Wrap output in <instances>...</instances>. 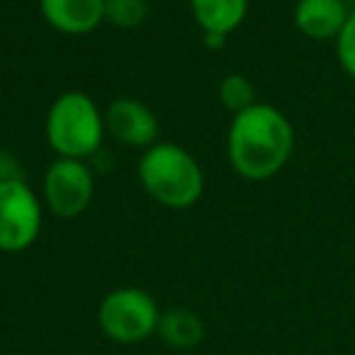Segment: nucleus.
Segmentation results:
<instances>
[{
	"instance_id": "f257e3e1",
	"label": "nucleus",
	"mask_w": 355,
	"mask_h": 355,
	"mask_svg": "<svg viewBox=\"0 0 355 355\" xmlns=\"http://www.w3.org/2000/svg\"><path fill=\"white\" fill-rule=\"evenodd\" d=\"M295 151V127L282 110L268 103H253L232 114L227 132V156L232 168L251 183L275 178L290 163Z\"/></svg>"
},
{
	"instance_id": "f03ea898",
	"label": "nucleus",
	"mask_w": 355,
	"mask_h": 355,
	"mask_svg": "<svg viewBox=\"0 0 355 355\" xmlns=\"http://www.w3.org/2000/svg\"><path fill=\"white\" fill-rule=\"evenodd\" d=\"M139 183L151 200L168 209H188L202 198L205 173L180 144L156 141L139 158Z\"/></svg>"
},
{
	"instance_id": "7ed1b4c3",
	"label": "nucleus",
	"mask_w": 355,
	"mask_h": 355,
	"mask_svg": "<svg viewBox=\"0 0 355 355\" xmlns=\"http://www.w3.org/2000/svg\"><path fill=\"white\" fill-rule=\"evenodd\" d=\"M44 134L56 156L88 161L103 148L107 134L105 112L88 93L66 90L49 105Z\"/></svg>"
},
{
	"instance_id": "20e7f679",
	"label": "nucleus",
	"mask_w": 355,
	"mask_h": 355,
	"mask_svg": "<svg viewBox=\"0 0 355 355\" xmlns=\"http://www.w3.org/2000/svg\"><path fill=\"white\" fill-rule=\"evenodd\" d=\"M161 309L141 287H117L98 306V326L112 343L137 345L158 331Z\"/></svg>"
},
{
	"instance_id": "39448f33",
	"label": "nucleus",
	"mask_w": 355,
	"mask_h": 355,
	"mask_svg": "<svg viewBox=\"0 0 355 355\" xmlns=\"http://www.w3.org/2000/svg\"><path fill=\"white\" fill-rule=\"evenodd\" d=\"M44 202L25 178L0 183V251L22 253L40 239Z\"/></svg>"
},
{
	"instance_id": "423d86ee",
	"label": "nucleus",
	"mask_w": 355,
	"mask_h": 355,
	"mask_svg": "<svg viewBox=\"0 0 355 355\" xmlns=\"http://www.w3.org/2000/svg\"><path fill=\"white\" fill-rule=\"evenodd\" d=\"M95 198V175L88 161L56 156L42 180V202L59 219H76Z\"/></svg>"
},
{
	"instance_id": "0eeeda50",
	"label": "nucleus",
	"mask_w": 355,
	"mask_h": 355,
	"mask_svg": "<svg viewBox=\"0 0 355 355\" xmlns=\"http://www.w3.org/2000/svg\"><path fill=\"white\" fill-rule=\"evenodd\" d=\"M105 129L129 148H148L158 141V119L148 105L134 98H117L105 110Z\"/></svg>"
},
{
	"instance_id": "6e6552de",
	"label": "nucleus",
	"mask_w": 355,
	"mask_h": 355,
	"mask_svg": "<svg viewBox=\"0 0 355 355\" xmlns=\"http://www.w3.org/2000/svg\"><path fill=\"white\" fill-rule=\"evenodd\" d=\"M195 25L202 30L205 44L222 49L229 35L243 25L248 15V0H190Z\"/></svg>"
},
{
	"instance_id": "1a4fd4ad",
	"label": "nucleus",
	"mask_w": 355,
	"mask_h": 355,
	"mask_svg": "<svg viewBox=\"0 0 355 355\" xmlns=\"http://www.w3.org/2000/svg\"><path fill=\"white\" fill-rule=\"evenodd\" d=\"M46 25L61 35H90L105 22V0H40Z\"/></svg>"
},
{
	"instance_id": "9d476101",
	"label": "nucleus",
	"mask_w": 355,
	"mask_h": 355,
	"mask_svg": "<svg viewBox=\"0 0 355 355\" xmlns=\"http://www.w3.org/2000/svg\"><path fill=\"white\" fill-rule=\"evenodd\" d=\"M350 15L345 0H297L292 20L300 35L311 42H329L340 35Z\"/></svg>"
},
{
	"instance_id": "9b49d317",
	"label": "nucleus",
	"mask_w": 355,
	"mask_h": 355,
	"mask_svg": "<svg viewBox=\"0 0 355 355\" xmlns=\"http://www.w3.org/2000/svg\"><path fill=\"white\" fill-rule=\"evenodd\" d=\"M156 336L171 348H198L205 340V321L195 311L185 309V306H175V309L161 311Z\"/></svg>"
},
{
	"instance_id": "f8f14e48",
	"label": "nucleus",
	"mask_w": 355,
	"mask_h": 355,
	"mask_svg": "<svg viewBox=\"0 0 355 355\" xmlns=\"http://www.w3.org/2000/svg\"><path fill=\"white\" fill-rule=\"evenodd\" d=\"M219 100H222V105L232 114L243 112V110L251 107L253 103H258L256 88H253V83L243 73L224 76L222 83H219Z\"/></svg>"
},
{
	"instance_id": "ddd939ff",
	"label": "nucleus",
	"mask_w": 355,
	"mask_h": 355,
	"mask_svg": "<svg viewBox=\"0 0 355 355\" xmlns=\"http://www.w3.org/2000/svg\"><path fill=\"white\" fill-rule=\"evenodd\" d=\"M148 17L146 0H105V22L117 30L141 27Z\"/></svg>"
},
{
	"instance_id": "4468645a",
	"label": "nucleus",
	"mask_w": 355,
	"mask_h": 355,
	"mask_svg": "<svg viewBox=\"0 0 355 355\" xmlns=\"http://www.w3.org/2000/svg\"><path fill=\"white\" fill-rule=\"evenodd\" d=\"M336 56H338L340 69L355 80V8H350L348 22L336 37Z\"/></svg>"
},
{
	"instance_id": "2eb2a0df",
	"label": "nucleus",
	"mask_w": 355,
	"mask_h": 355,
	"mask_svg": "<svg viewBox=\"0 0 355 355\" xmlns=\"http://www.w3.org/2000/svg\"><path fill=\"white\" fill-rule=\"evenodd\" d=\"M17 178H22V168L17 163V158L6 148H0V183L17 180Z\"/></svg>"
}]
</instances>
